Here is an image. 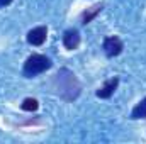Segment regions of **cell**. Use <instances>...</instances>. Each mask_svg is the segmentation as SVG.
Segmentation results:
<instances>
[{"mask_svg": "<svg viewBox=\"0 0 146 144\" xmlns=\"http://www.w3.org/2000/svg\"><path fill=\"white\" fill-rule=\"evenodd\" d=\"M63 46L68 51L76 49L80 46V32L76 29H66L65 34H63Z\"/></svg>", "mask_w": 146, "mask_h": 144, "instance_id": "obj_5", "label": "cell"}, {"mask_svg": "<svg viewBox=\"0 0 146 144\" xmlns=\"http://www.w3.org/2000/svg\"><path fill=\"white\" fill-rule=\"evenodd\" d=\"M53 66L51 59L44 54H31L26 63H24V68H22V75L26 78H34L37 75L44 73L46 70H49Z\"/></svg>", "mask_w": 146, "mask_h": 144, "instance_id": "obj_2", "label": "cell"}, {"mask_svg": "<svg viewBox=\"0 0 146 144\" xmlns=\"http://www.w3.org/2000/svg\"><path fill=\"white\" fill-rule=\"evenodd\" d=\"M10 3H12V0H0V7H7Z\"/></svg>", "mask_w": 146, "mask_h": 144, "instance_id": "obj_10", "label": "cell"}, {"mask_svg": "<svg viewBox=\"0 0 146 144\" xmlns=\"http://www.w3.org/2000/svg\"><path fill=\"white\" fill-rule=\"evenodd\" d=\"M46 36H48V27L46 26L34 27V29H31L27 32V42L31 46H41V44H44Z\"/></svg>", "mask_w": 146, "mask_h": 144, "instance_id": "obj_4", "label": "cell"}, {"mask_svg": "<svg viewBox=\"0 0 146 144\" xmlns=\"http://www.w3.org/2000/svg\"><path fill=\"white\" fill-rule=\"evenodd\" d=\"M102 48H104V53H106V56L114 58V56H119V54L122 53V49H124V44H122V41H121L117 36H109V37H106V39H104V44H102Z\"/></svg>", "mask_w": 146, "mask_h": 144, "instance_id": "obj_3", "label": "cell"}, {"mask_svg": "<svg viewBox=\"0 0 146 144\" xmlns=\"http://www.w3.org/2000/svg\"><path fill=\"white\" fill-rule=\"evenodd\" d=\"M117 87H119V78L114 76V78L107 80V81L97 90V97H99V98H109V97H112V93L115 92Z\"/></svg>", "mask_w": 146, "mask_h": 144, "instance_id": "obj_6", "label": "cell"}, {"mask_svg": "<svg viewBox=\"0 0 146 144\" xmlns=\"http://www.w3.org/2000/svg\"><path fill=\"white\" fill-rule=\"evenodd\" d=\"M100 10H102V3L87 9V10L82 14V24H88V22H92V19H95V17L100 14Z\"/></svg>", "mask_w": 146, "mask_h": 144, "instance_id": "obj_7", "label": "cell"}, {"mask_svg": "<svg viewBox=\"0 0 146 144\" xmlns=\"http://www.w3.org/2000/svg\"><path fill=\"white\" fill-rule=\"evenodd\" d=\"M21 108L26 110V112H34L39 108V102L36 98H24V102L21 104Z\"/></svg>", "mask_w": 146, "mask_h": 144, "instance_id": "obj_9", "label": "cell"}, {"mask_svg": "<svg viewBox=\"0 0 146 144\" xmlns=\"http://www.w3.org/2000/svg\"><path fill=\"white\" fill-rule=\"evenodd\" d=\"M51 87L54 90V95H58L65 102H73L82 92V85H80L78 78L68 68H61L54 75Z\"/></svg>", "mask_w": 146, "mask_h": 144, "instance_id": "obj_1", "label": "cell"}, {"mask_svg": "<svg viewBox=\"0 0 146 144\" xmlns=\"http://www.w3.org/2000/svg\"><path fill=\"white\" fill-rule=\"evenodd\" d=\"M131 119L138 120V119H146V97L131 110Z\"/></svg>", "mask_w": 146, "mask_h": 144, "instance_id": "obj_8", "label": "cell"}]
</instances>
